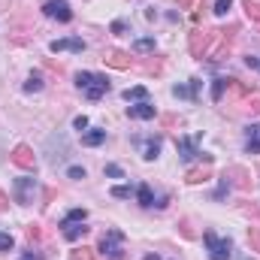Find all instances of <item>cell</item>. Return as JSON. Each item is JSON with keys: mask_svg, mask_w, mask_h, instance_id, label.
Listing matches in <instances>:
<instances>
[{"mask_svg": "<svg viewBox=\"0 0 260 260\" xmlns=\"http://www.w3.org/2000/svg\"><path fill=\"white\" fill-rule=\"evenodd\" d=\"M136 200H139V206H145V209H151V206H154V194H151V188H148L145 182L136 188Z\"/></svg>", "mask_w": 260, "mask_h": 260, "instance_id": "cell-17", "label": "cell"}, {"mask_svg": "<svg viewBox=\"0 0 260 260\" xmlns=\"http://www.w3.org/2000/svg\"><path fill=\"white\" fill-rule=\"evenodd\" d=\"M67 176H70V179H85V167H70Z\"/></svg>", "mask_w": 260, "mask_h": 260, "instance_id": "cell-28", "label": "cell"}, {"mask_svg": "<svg viewBox=\"0 0 260 260\" xmlns=\"http://www.w3.org/2000/svg\"><path fill=\"white\" fill-rule=\"evenodd\" d=\"M203 239H206V248H209V260H230L233 257V242L230 239H221L212 230H206Z\"/></svg>", "mask_w": 260, "mask_h": 260, "instance_id": "cell-5", "label": "cell"}, {"mask_svg": "<svg viewBox=\"0 0 260 260\" xmlns=\"http://www.w3.org/2000/svg\"><path fill=\"white\" fill-rule=\"evenodd\" d=\"M112 197H118V200H127V197H136V188H130V185H121V188H112Z\"/></svg>", "mask_w": 260, "mask_h": 260, "instance_id": "cell-23", "label": "cell"}, {"mask_svg": "<svg viewBox=\"0 0 260 260\" xmlns=\"http://www.w3.org/2000/svg\"><path fill=\"white\" fill-rule=\"evenodd\" d=\"M248 242L254 245V251H260V227H251L248 230Z\"/></svg>", "mask_w": 260, "mask_h": 260, "instance_id": "cell-27", "label": "cell"}, {"mask_svg": "<svg viewBox=\"0 0 260 260\" xmlns=\"http://www.w3.org/2000/svg\"><path fill=\"white\" fill-rule=\"evenodd\" d=\"M97 251H100L103 260H124V233L121 230H106Z\"/></svg>", "mask_w": 260, "mask_h": 260, "instance_id": "cell-3", "label": "cell"}, {"mask_svg": "<svg viewBox=\"0 0 260 260\" xmlns=\"http://www.w3.org/2000/svg\"><path fill=\"white\" fill-rule=\"evenodd\" d=\"M12 164L21 167V170H34V167H37V157H34V151H30L27 145H18V148L12 151Z\"/></svg>", "mask_w": 260, "mask_h": 260, "instance_id": "cell-8", "label": "cell"}, {"mask_svg": "<svg viewBox=\"0 0 260 260\" xmlns=\"http://www.w3.org/2000/svg\"><path fill=\"white\" fill-rule=\"evenodd\" d=\"M203 179H206V173H200V170H191V173H188V182H191V185L203 182Z\"/></svg>", "mask_w": 260, "mask_h": 260, "instance_id": "cell-29", "label": "cell"}, {"mask_svg": "<svg viewBox=\"0 0 260 260\" xmlns=\"http://www.w3.org/2000/svg\"><path fill=\"white\" fill-rule=\"evenodd\" d=\"M82 142H85V145H100V142H106V130H88V133H85V136H82Z\"/></svg>", "mask_w": 260, "mask_h": 260, "instance_id": "cell-19", "label": "cell"}, {"mask_svg": "<svg viewBox=\"0 0 260 260\" xmlns=\"http://www.w3.org/2000/svg\"><path fill=\"white\" fill-rule=\"evenodd\" d=\"M85 218H88V212H85V209H73V212H67V218L61 221V233H64V239H70V242H79V239L88 233Z\"/></svg>", "mask_w": 260, "mask_h": 260, "instance_id": "cell-2", "label": "cell"}, {"mask_svg": "<svg viewBox=\"0 0 260 260\" xmlns=\"http://www.w3.org/2000/svg\"><path fill=\"white\" fill-rule=\"evenodd\" d=\"M43 12H46L49 18L61 21V24L73 21V9H70V3H67V0H46V3H43Z\"/></svg>", "mask_w": 260, "mask_h": 260, "instance_id": "cell-6", "label": "cell"}, {"mask_svg": "<svg viewBox=\"0 0 260 260\" xmlns=\"http://www.w3.org/2000/svg\"><path fill=\"white\" fill-rule=\"evenodd\" d=\"M70 260H91V251L88 248H82V251H73V257Z\"/></svg>", "mask_w": 260, "mask_h": 260, "instance_id": "cell-31", "label": "cell"}, {"mask_svg": "<svg viewBox=\"0 0 260 260\" xmlns=\"http://www.w3.org/2000/svg\"><path fill=\"white\" fill-rule=\"evenodd\" d=\"M200 85H203L200 79H191V85H185V88H179V85H176V88H173V94H176V97H191V100H194Z\"/></svg>", "mask_w": 260, "mask_h": 260, "instance_id": "cell-18", "label": "cell"}, {"mask_svg": "<svg viewBox=\"0 0 260 260\" xmlns=\"http://www.w3.org/2000/svg\"><path fill=\"white\" fill-rule=\"evenodd\" d=\"M73 127H76V130H85V127H88V118H85V115H79V118L73 121Z\"/></svg>", "mask_w": 260, "mask_h": 260, "instance_id": "cell-32", "label": "cell"}, {"mask_svg": "<svg viewBox=\"0 0 260 260\" xmlns=\"http://www.w3.org/2000/svg\"><path fill=\"white\" fill-rule=\"evenodd\" d=\"M12 194H15V203H21V206H34V203H37V194H40V185H37V179L21 176V179L12 182Z\"/></svg>", "mask_w": 260, "mask_h": 260, "instance_id": "cell-4", "label": "cell"}, {"mask_svg": "<svg viewBox=\"0 0 260 260\" xmlns=\"http://www.w3.org/2000/svg\"><path fill=\"white\" fill-rule=\"evenodd\" d=\"M224 179H233L236 188H248V185H251V182H248V173H245L242 167H230V170L224 173Z\"/></svg>", "mask_w": 260, "mask_h": 260, "instance_id": "cell-15", "label": "cell"}, {"mask_svg": "<svg viewBox=\"0 0 260 260\" xmlns=\"http://www.w3.org/2000/svg\"><path fill=\"white\" fill-rule=\"evenodd\" d=\"M145 97H148V91H145V88H142V85H136V88H130V91H124V100H139V103H142V100H145Z\"/></svg>", "mask_w": 260, "mask_h": 260, "instance_id": "cell-21", "label": "cell"}, {"mask_svg": "<svg viewBox=\"0 0 260 260\" xmlns=\"http://www.w3.org/2000/svg\"><path fill=\"white\" fill-rule=\"evenodd\" d=\"M245 64H248V67H257V70H260V58H251V55H248V58H245Z\"/></svg>", "mask_w": 260, "mask_h": 260, "instance_id": "cell-34", "label": "cell"}, {"mask_svg": "<svg viewBox=\"0 0 260 260\" xmlns=\"http://www.w3.org/2000/svg\"><path fill=\"white\" fill-rule=\"evenodd\" d=\"M145 260H160L157 254H145Z\"/></svg>", "mask_w": 260, "mask_h": 260, "instance_id": "cell-36", "label": "cell"}, {"mask_svg": "<svg viewBox=\"0 0 260 260\" xmlns=\"http://www.w3.org/2000/svg\"><path fill=\"white\" fill-rule=\"evenodd\" d=\"M176 148H179V157L185 160V164H191L194 157H200V151H197V136H182L179 142H176Z\"/></svg>", "mask_w": 260, "mask_h": 260, "instance_id": "cell-9", "label": "cell"}, {"mask_svg": "<svg viewBox=\"0 0 260 260\" xmlns=\"http://www.w3.org/2000/svg\"><path fill=\"white\" fill-rule=\"evenodd\" d=\"M18 260H43V257H40V254H37V251L30 248V251H24V254H21V257H18Z\"/></svg>", "mask_w": 260, "mask_h": 260, "instance_id": "cell-33", "label": "cell"}, {"mask_svg": "<svg viewBox=\"0 0 260 260\" xmlns=\"http://www.w3.org/2000/svg\"><path fill=\"white\" fill-rule=\"evenodd\" d=\"M245 12H248V18H254L260 24V3H251V0H248V3H245Z\"/></svg>", "mask_w": 260, "mask_h": 260, "instance_id": "cell-24", "label": "cell"}, {"mask_svg": "<svg viewBox=\"0 0 260 260\" xmlns=\"http://www.w3.org/2000/svg\"><path fill=\"white\" fill-rule=\"evenodd\" d=\"M230 6H233V0H215V15H227Z\"/></svg>", "mask_w": 260, "mask_h": 260, "instance_id": "cell-25", "label": "cell"}, {"mask_svg": "<svg viewBox=\"0 0 260 260\" xmlns=\"http://www.w3.org/2000/svg\"><path fill=\"white\" fill-rule=\"evenodd\" d=\"M227 88H230V79H215V88H212V100H221Z\"/></svg>", "mask_w": 260, "mask_h": 260, "instance_id": "cell-22", "label": "cell"}, {"mask_svg": "<svg viewBox=\"0 0 260 260\" xmlns=\"http://www.w3.org/2000/svg\"><path fill=\"white\" fill-rule=\"evenodd\" d=\"M76 88H79L91 103H97V100L109 91V79L100 76V73H88V70H82V73L76 76Z\"/></svg>", "mask_w": 260, "mask_h": 260, "instance_id": "cell-1", "label": "cell"}, {"mask_svg": "<svg viewBox=\"0 0 260 260\" xmlns=\"http://www.w3.org/2000/svg\"><path fill=\"white\" fill-rule=\"evenodd\" d=\"M245 151L248 154H260V124H248L245 127Z\"/></svg>", "mask_w": 260, "mask_h": 260, "instance_id": "cell-12", "label": "cell"}, {"mask_svg": "<svg viewBox=\"0 0 260 260\" xmlns=\"http://www.w3.org/2000/svg\"><path fill=\"white\" fill-rule=\"evenodd\" d=\"M133 145H139V151H142V157H145V160H157L164 139H160V136H148V139H142V136H133Z\"/></svg>", "mask_w": 260, "mask_h": 260, "instance_id": "cell-7", "label": "cell"}, {"mask_svg": "<svg viewBox=\"0 0 260 260\" xmlns=\"http://www.w3.org/2000/svg\"><path fill=\"white\" fill-rule=\"evenodd\" d=\"M133 52H154V37H142V40H136L133 43Z\"/></svg>", "mask_w": 260, "mask_h": 260, "instance_id": "cell-20", "label": "cell"}, {"mask_svg": "<svg viewBox=\"0 0 260 260\" xmlns=\"http://www.w3.org/2000/svg\"><path fill=\"white\" fill-rule=\"evenodd\" d=\"M109 67H115V70H130V55H124V52H106V58H103Z\"/></svg>", "mask_w": 260, "mask_h": 260, "instance_id": "cell-13", "label": "cell"}, {"mask_svg": "<svg viewBox=\"0 0 260 260\" xmlns=\"http://www.w3.org/2000/svg\"><path fill=\"white\" fill-rule=\"evenodd\" d=\"M127 115H130V118H139V121H148V118H154V115H157V109H154L148 100H142V103L127 106Z\"/></svg>", "mask_w": 260, "mask_h": 260, "instance_id": "cell-11", "label": "cell"}, {"mask_svg": "<svg viewBox=\"0 0 260 260\" xmlns=\"http://www.w3.org/2000/svg\"><path fill=\"white\" fill-rule=\"evenodd\" d=\"M12 245H15V239L9 233H0V251H12Z\"/></svg>", "mask_w": 260, "mask_h": 260, "instance_id": "cell-26", "label": "cell"}, {"mask_svg": "<svg viewBox=\"0 0 260 260\" xmlns=\"http://www.w3.org/2000/svg\"><path fill=\"white\" fill-rule=\"evenodd\" d=\"M176 3H179V6H191L194 0H176Z\"/></svg>", "mask_w": 260, "mask_h": 260, "instance_id": "cell-35", "label": "cell"}, {"mask_svg": "<svg viewBox=\"0 0 260 260\" xmlns=\"http://www.w3.org/2000/svg\"><path fill=\"white\" fill-rule=\"evenodd\" d=\"M43 88H46L43 73H30V76H27V82H24V91H27V94H37V91H43Z\"/></svg>", "mask_w": 260, "mask_h": 260, "instance_id": "cell-16", "label": "cell"}, {"mask_svg": "<svg viewBox=\"0 0 260 260\" xmlns=\"http://www.w3.org/2000/svg\"><path fill=\"white\" fill-rule=\"evenodd\" d=\"M106 176H112V179H121L124 173H121V167H115V164H109V167H106Z\"/></svg>", "mask_w": 260, "mask_h": 260, "instance_id": "cell-30", "label": "cell"}, {"mask_svg": "<svg viewBox=\"0 0 260 260\" xmlns=\"http://www.w3.org/2000/svg\"><path fill=\"white\" fill-rule=\"evenodd\" d=\"M206 49H209V34H206V30H194V37H191V52H194L197 58H203Z\"/></svg>", "mask_w": 260, "mask_h": 260, "instance_id": "cell-14", "label": "cell"}, {"mask_svg": "<svg viewBox=\"0 0 260 260\" xmlns=\"http://www.w3.org/2000/svg\"><path fill=\"white\" fill-rule=\"evenodd\" d=\"M49 49H52L55 55H58V52H85V40H79V37H67V40H55Z\"/></svg>", "mask_w": 260, "mask_h": 260, "instance_id": "cell-10", "label": "cell"}]
</instances>
